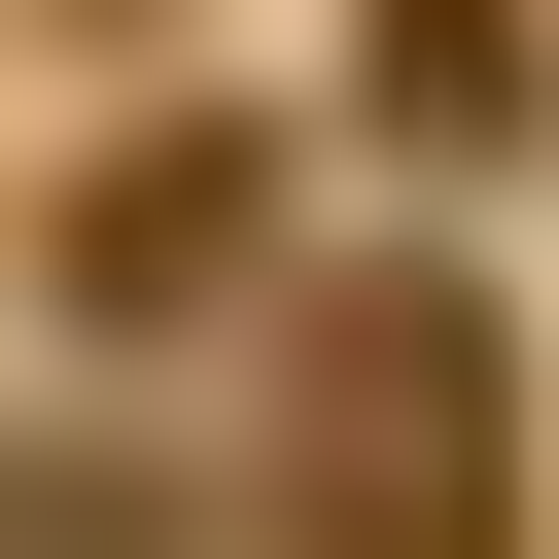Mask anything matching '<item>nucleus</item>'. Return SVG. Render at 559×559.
<instances>
[{"label": "nucleus", "mask_w": 559, "mask_h": 559, "mask_svg": "<svg viewBox=\"0 0 559 559\" xmlns=\"http://www.w3.org/2000/svg\"><path fill=\"white\" fill-rule=\"evenodd\" d=\"M280 559H524V314L454 245L280 280Z\"/></svg>", "instance_id": "obj_1"}, {"label": "nucleus", "mask_w": 559, "mask_h": 559, "mask_svg": "<svg viewBox=\"0 0 559 559\" xmlns=\"http://www.w3.org/2000/svg\"><path fill=\"white\" fill-rule=\"evenodd\" d=\"M245 245H280V140H105L70 175V314H210Z\"/></svg>", "instance_id": "obj_2"}]
</instances>
